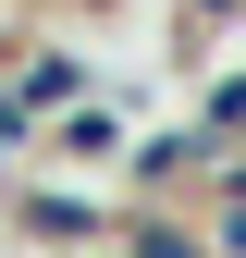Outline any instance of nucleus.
<instances>
[{
	"label": "nucleus",
	"mask_w": 246,
	"mask_h": 258,
	"mask_svg": "<svg viewBox=\"0 0 246 258\" xmlns=\"http://www.w3.org/2000/svg\"><path fill=\"white\" fill-rule=\"evenodd\" d=\"M197 136H246V74H222V86L197 99Z\"/></svg>",
	"instance_id": "1"
},
{
	"label": "nucleus",
	"mask_w": 246,
	"mask_h": 258,
	"mask_svg": "<svg viewBox=\"0 0 246 258\" xmlns=\"http://www.w3.org/2000/svg\"><path fill=\"white\" fill-rule=\"evenodd\" d=\"M61 99H74V61H61V49L25 61V111H61Z\"/></svg>",
	"instance_id": "2"
},
{
	"label": "nucleus",
	"mask_w": 246,
	"mask_h": 258,
	"mask_svg": "<svg viewBox=\"0 0 246 258\" xmlns=\"http://www.w3.org/2000/svg\"><path fill=\"white\" fill-rule=\"evenodd\" d=\"M61 148H74V160H99V148H123V123H111V111H99V99H86V111H74V123H61Z\"/></svg>",
	"instance_id": "3"
},
{
	"label": "nucleus",
	"mask_w": 246,
	"mask_h": 258,
	"mask_svg": "<svg viewBox=\"0 0 246 258\" xmlns=\"http://www.w3.org/2000/svg\"><path fill=\"white\" fill-rule=\"evenodd\" d=\"M25 221H37V234H99V209H86V197H25Z\"/></svg>",
	"instance_id": "4"
},
{
	"label": "nucleus",
	"mask_w": 246,
	"mask_h": 258,
	"mask_svg": "<svg viewBox=\"0 0 246 258\" xmlns=\"http://www.w3.org/2000/svg\"><path fill=\"white\" fill-rule=\"evenodd\" d=\"M136 258H197V246H184V234H136Z\"/></svg>",
	"instance_id": "5"
}]
</instances>
